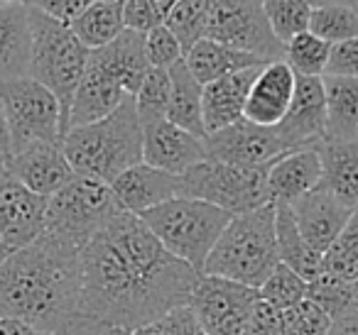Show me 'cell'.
I'll list each match as a JSON object with an SVG mask.
<instances>
[{"label":"cell","instance_id":"cell-7","mask_svg":"<svg viewBox=\"0 0 358 335\" xmlns=\"http://www.w3.org/2000/svg\"><path fill=\"white\" fill-rule=\"evenodd\" d=\"M118 211L120 206L108 184L74 174L55 196L47 198L45 232L81 250Z\"/></svg>","mask_w":358,"mask_h":335},{"label":"cell","instance_id":"cell-22","mask_svg":"<svg viewBox=\"0 0 358 335\" xmlns=\"http://www.w3.org/2000/svg\"><path fill=\"white\" fill-rule=\"evenodd\" d=\"M89 61L113 76L128 96H135L150 69L145 57V35L123 30L113 42L91 52Z\"/></svg>","mask_w":358,"mask_h":335},{"label":"cell","instance_id":"cell-25","mask_svg":"<svg viewBox=\"0 0 358 335\" xmlns=\"http://www.w3.org/2000/svg\"><path fill=\"white\" fill-rule=\"evenodd\" d=\"M30 8L0 3V81L30 74Z\"/></svg>","mask_w":358,"mask_h":335},{"label":"cell","instance_id":"cell-13","mask_svg":"<svg viewBox=\"0 0 358 335\" xmlns=\"http://www.w3.org/2000/svg\"><path fill=\"white\" fill-rule=\"evenodd\" d=\"M206 157L243 169H263L280 154L289 152L275 128H263L241 118L238 123L209 133L204 137Z\"/></svg>","mask_w":358,"mask_h":335},{"label":"cell","instance_id":"cell-32","mask_svg":"<svg viewBox=\"0 0 358 335\" xmlns=\"http://www.w3.org/2000/svg\"><path fill=\"white\" fill-rule=\"evenodd\" d=\"M322 271H329L343 281L358 279V208L351 213L331 247L322 255Z\"/></svg>","mask_w":358,"mask_h":335},{"label":"cell","instance_id":"cell-1","mask_svg":"<svg viewBox=\"0 0 358 335\" xmlns=\"http://www.w3.org/2000/svg\"><path fill=\"white\" fill-rule=\"evenodd\" d=\"M199 276L164 250L140 216L118 211L81 247L79 315L133 333L189 304Z\"/></svg>","mask_w":358,"mask_h":335},{"label":"cell","instance_id":"cell-20","mask_svg":"<svg viewBox=\"0 0 358 335\" xmlns=\"http://www.w3.org/2000/svg\"><path fill=\"white\" fill-rule=\"evenodd\" d=\"M319 181H322V164L314 147L289 149L268 164L270 203L292 206L304 193L317 188Z\"/></svg>","mask_w":358,"mask_h":335},{"label":"cell","instance_id":"cell-27","mask_svg":"<svg viewBox=\"0 0 358 335\" xmlns=\"http://www.w3.org/2000/svg\"><path fill=\"white\" fill-rule=\"evenodd\" d=\"M169 71V103H167V120L179 125L187 133L196 137H206L204 113H201V91L204 86L192 76L185 59L177 61Z\"/></svg>","mask_w":358,"mask_h":335},{"label":"cell","instance_id":"cell-35","mask_svg":"<svg viewBox=\"0 0 358 335\" xmlns=\"http://www.w3.org/2000/svg\"><path fill=\"white\" fill-rule=\"evenodd\" d=\"M260 3H263L270 30L282 45H287L294 35L309 30L312 6L307 0H260Z\"/></svg>","mask_w":358,"mask_h":335},{"label":"cell","instance_id":"cell-31","mask_svg":"<svg viewBox=\"0 0 358 335\" xmlns=\"http://www.w3.org/2000/svg\"><path fill=\"white\" fill-rule=\"evenodd\" d=\"M211 0H177L164 15L162 25L172 32L182 45V52H189L199 40L206 37Z\"/></svg>","mask_w":358,"mask_h":335},{"label":"cell","instance_id":"cell-42","mask_svg":"<svg viewBox=\"0 0 358 335\" xmlns=\"http://www.w3.org/2000/svg\"><path fill=\"white\" fill-rule=\"evenodd\" d=\"M120 15H123L125 30L140 32V35H148L164 20L155 0H120Z\"/></svg>","mask_w":358,"mask_h":335},{"label":"cell","instance_id":"cell-50","mask_svg":"<svg viewBox=\"0 0 358 335\" xmlns=\"http://www.w3.org/2000/svg\"><path fill=\"white\" fill-rule=\"evenodd\" d=\"M309 6L317 8V6H346V8H353L358 13V0H307Z\"/></svg>","mask_w":358,"mask_h":335},{"label":"cell","instance_id":"cell-48","mask_svg":"<svg viewBox=\"0 0 358 335\" xmlns=\"http://www.w3.org/2000/svg\"><path fill=\"white\" fill-rule=\"evenodd\" d=\"M0 335H50V333H42V330H35L32 325L20 323V320L0 318Z\"/></svg>","mask_w":358,"mask_h":335},{"label":"cell","instance_id":"cell-54","mask_svg":"<svg viewBox=\"0 0 358 335\" xmlns=\"http://www.w3.org/2000/svg\"><path fill=\"white\" fill-rule=\"evenodd\" d=\"M6 157H8V154H3V152H0V167H3V164H6Z\"/></svg>","mask_w":358,"mask_h":335},{"label":"cell","instance_id":"cell-44","mask_svg":"<svg viewBox=\"0 0 358 335\" xmlns=\"http://www.w3.org/2000/svg\"><path fill=\"white\" fill-rule=\"evenodd\" d=\"M324 76H348V79H358V37L331 47V54H329V64H327Z\"/></svg>","mask_w":358,"mask_h":335},{"label":"cell","instance_id":"cell-40","mask_svg":"<svg viewBox=\"0 0 358 335\" xmlns=\"http://www.w3.org/2000/svg\"><path fill=\"white\" fill-rule=\"evenodd\" d=\"M145 57L155 69H172L177 61L185 59L179 40L164 25H157L145 35Z\"/></svg>","mask_w":358,"mask_h":335},{"label":"cell","instance_id":"cell-52","mask_svg":"<svg viewBox=\"0 0 358 335\" xmlns=\"http://www.w3.org/2000/svg\"><path fill=\"white\" fill-rule=\"evenodd\" d=\"M0 3H6V6H27V0H0Z\"/></svg>","mask_w":358,"mask_h":335},{"label":"cell","instance_id":"cell-49","mask_svg":"<svg viewBox=\"0 0 358 335\" xmlns=\"http://www.w3.org/2000/svg\"><path fill=\"white\" fill-rule=\"evenodd\" d=\"M0 152L10 154V133H8V120H6L3 103H0Z\"/></svg>","mask_w":358,"mask_h":335},{"label":"cell","instance_id":"cell-18","mask_svg":"<svg viewBox=\"0 0 358 335\" xmlns=\"http://www.w3.org/2000/svg\"><path fill=\"white\" fill-rule=\"evenodd\" d=\"M294 74L287 61H270L258 71L245 100L243 118L263 128H275L285 118L294 94Z\"/></svg>","mask_w":358,"mask_h":335},{"label":"cell","instance_id":"cell-26","mask_svg":"<svg viewBox=\"0 0 358 335\" xmlns=\"http://www.w3.org/2000/svg\"><path fill=\"white\" fill-rule=\"evenodd\" d=\"M185 64H187V69L192 71V76H194L201 86H206V84H211V81H219V79H224V76L234 74V71L263 66V61L253 54L231 50V47L221 45V42L204 37V40H199L185 54Z\"/></svg>","mask_w":358,"mask_h":335},{"label":"cell","instance_id":"cell-30","mask_svg":"<svg viewBox=\"0 0 358 335\" xmlns=\"http://www.w3.org/2000/svg\"><path fill=\"white\" fill-rule=\"evenodd\" d=\"M69 27L89 52L101 50L125 30L123 15H120V0H99L86 8L76 20H71Z\"/></svg>","mask_w":358,"mask_h":335},{"label":"cell","instance_id":"cell-16","mask_svg":"<svg viewBox=\"0 0 358 335\" xmlns=\"http://www.w3.org/2000/svg\"><path fill=\"white\" fill-rule=\"evenodd\" d=\"M6 172L20 181L27 191L42 198H50L74 177V169L66 162L62 144L35 142L30 147L6 157Z\"/></svg>","mask_w":358,"mask_h":335},{"label":"cell","instance_id":"cell-34","mask_svg":"<svg viewBox=\"0 0 358 335\" xmlns=\"http://www.w3.org/2000/svg\"><path fill=\"white\" fill-rule=\"evenodd\" d=\"M329 54H331V45L319 40L309 30L302 35H294L285 45V61L297 76H324Z\"/></svg>","mask_w":358,"mask_h":335},{"label":"cell","instance_id":"cell-15","mask_svg":"<svg viewBox=\"0 0 358 335\" xmlns=\"http://www.w3.org/2000/svg\"><path fill=\"white\" fill-rule=\"evenodd\" d=\"M204 159H209L204 137L187 133L167 118L143 125V162L150 167L179 177Z\"/></svg>","mask_w":358,"mask_h":335},{"label":"cell","instance_id":"cell-38","mask_svg":"<svg viewBox=\"0 0 358 335\" xmlns=\"http://www.w3.org/2000/svg\"><path fill=\"white\" fill-rule=\"evenodd\" d=\"M135 98V108H138L140 123H152V120L167 118V103H169V71L167 69H155L150 66L145 74L143 84H140Z\"/></svg>","mask_w":358,"mask_h":335},{"label":"cell","instance_id":"cell-36","mask_svg":"<svg viewBox=\"0 0 358 335\" xmlns=\"http://www.w3.org/2000/svg\"><path fill=\"white\" fill-rule=\"evenodd\" d=\"M307 286L309 281L304 276H299L297 271L280 262L268 274V279L258 286V296L263 301H268V304H273L275 308L287 311L302 299H307Z\"/></svg>","mask_w":358,"mask_h":335},{"label":"cell","instance_id":"cell-33","mask_svg":"<svg viewBox=\"0 0 358 335\" xmlns=\"http://www.w3.org/2000/svg\"><path fill=\"white\" fill-rule=\"evenodd\" d=\"M309 32L331 47L341 45V42H348V40H356L358 13L346 6H317V8H312Z\"/></svg>","mask_w":358,"mask_h":335},{"label":"cell","instance_id":"cell-19","mask_svg":"<svg viewBox=\"0 0 358 335\" xmlns=\"http://www.w3.org/2000/svg\"><path fill=\"white\" fill-rule=\"evenodd\" d=\"M177 184L179 179L174 174H167L162 169H155L150 164L140 162L135 167L125 169L108 186L120 211L140 216V213L177 196Z\"/></svg>","mask_w":358,"mask_h":335},{"label":"cell","instance_id":"cell-4","mask_svg":"<svg viewBox=\"0 0 358 335\" xmlns=\"http://www.w3.org/2000/svg\"><path fill=\"white\" fill-rule=\"evenodd\" d=\"M278 265L275 206L268 203L231 218L216 240L214 250L206 257L201 274L224 276V279L258 289Z\"/></svg>","mask_w":358,"mask_h":335},{"label":"cell","instance_id":"cell-41","mask_svg":"<svg viewBox=\"0 0 358 335\" xmlns=\"http://www.w3.org/2000/svg\"><path fill=\"white\" fill-rule=\"evenodd\" d=\"M130 335H204V333H201L189 306H179V308L164 313L162 318L135 328Z\"/></svg>","mask_w":358,"mask_h":335},{"label":"cell","instance_id":"cell-5","mask_svg":"<svg viewBox=\"0 0 358 335\" xmlns=\"http://www.w3.org/2000/svg\"><path fill=\"white\" fill-rule=\"evenodd\" d=\"M229 211L204 203L199 198L174 196L150 211L140 213V221L174 257L201 274L206 257L231 221Z\"/></svg>","mask_w":358,"mask_h":335},{"label":"cell","instance_id":"cell-24","mask_svg":"<svg viewBox=\"0 0 358 335\" xmlns=\"http://www.w3.org/2000/svg\"><path fill=\"white\" fill-rule=\"evenodd\" d=\"M322 164V186L343 203L358 206V140L322 137L314 144Z\"/></svg>","mask_w":358,"mask_h":335},{"label":"cell","instance_id":"cell-39","mask_svg":"<svg viewBox=\"0 0 358 335\" xmlns=\"http://www.w3.org/2000/svg\"><path fill=\"white\" fill-rule=\"evenodd\" d=\"M285 335H329L331 315L312 299H302L292 308L282 311Z\"/></svg>","mask_w":358,"mask_h":335},{"label":"cell","instance_id":"cell-10","mask_svg":"<svg viewBox=\"0 0 358 335\" xmlns=\"http://www.w3.org/2000/svg\"><path fill=\"white\" fill-rule=\"evenodd\" d=\"M206 37L258 57L263 64L285 59V45L270 30L260 0H211Z\"/></svg>","mask_w":358,"mask_h":335},{"label":"cell","instance_id":"cell-23","mask_svg":"<svg viewBox=\"0 0 358 335\" xmlns=\"http://www.w3.org/2000/svg\"><path fill=\"white\" fill-rule=\"evenodd\" d=\"M128 98L120 84L103 69L96 64H86V71L81 76V84L74 94L69 108V118H66V130L81 128V125L96 123V120L110 115L123 100Z\"/></svg>","mask_w":358,"mask_h":335},{"label":"cell","instance_id":"cell-14","mask_svg":"<svg viewBox=\"0 0 358 335\" xmlns=\"http://www.w3.org/2000/svg\"><path fill=\"white\" fill-rule=\"evenodd\" d=\"M275 133L287 149L314 147L327 135V100L322 76H297L294 94Z\"/></svg>","mask_w":358,"mask_h":335},{"label":"cell","instance_id":"cell-9","mask_svg":"<svg viewBox=\"0 0 358 335\" xmlns=\"http://www.w3.org/2000/svg\"><path fill=\"white\" fill-rule=\"evenodd\" d=\"M0 103L10 133V154L35 142L62 144L64 128L59 100L40 81L30 76L0 81Z\"/></svg>","mask_w":358,"mask_h":335},{"label":"cell","instance_id":"cell-45","mask_svg":"<svg viewBox=\"0 0 358 335\" xmlns=\"http://www.w3.org/2000/svg\"><path fill=\"white\" fill-rule=\"evenodd\" d=\"M99 0H27V6L35 10L45 13V15L55 17V20L69 25L71 20L81 15L89 6H94Z\"/></svg>","mask_w":358,"mask_h":335},{"label":"cell","instance_id":"cell-2","mask_svg":"<svg viewBox=\"0 0 358 335\" xmlns=\"http://www.w3.org/2000/svg\"><path fill=\"white\" fill-rule=\"evenodd\" d=\"M81 250L42 232L0 265V318L57 333L79 315Z\"/></svg>","mask_w":358,"mask_h":335},{"label":"cell","instance_id":"cell-29","mask_svg":"<svg viewBox=\"0 0 358 335\" xmlns=\"http://www.w3.org/2000/svg\"><path fill=\"white\" fill-rule=\"evenodd\" d=\"M275 206V240H278V257L282 265L294 269L299 276L312 281L314 276L322 271V257L307 245V240L299 232L297 223H294L292 208L289 206Z\"/></svg>","mask_w":358,"mask_h":335},{"label":"cell","instance_id":"cell-43","mask_svg":"<svg viewBox=\"0 0 358 335\" xmlns=\"http://www.w3.org/2000/svg\"><path fill=\"white\" fill-rule=\"evenodd\" d=\"M241 335H285L282 323V311L275 308L273 304L258 299L250 311L248 320H245Z\"/></svg>","mask_w":358,"mask_h":335},{"label":"cell","instance_id":"cell-53","mask_svg":"<svg viewBox=\"0 0 358 335\" xmlns=\"http://www.w3.org/2000/svg\"><path fill=\"white\" fill-rule=\"evenodd\" d=\"M351 284H353V301H356V308H358V279L351 281Z\"/></svg>","mask_w":358,"mask_h":335},{"label":"cell","instance_id":"cell-51","mask_svg":"<svg viewBox=\"0 0 358 335\" xmlns=\"http://www.w3.org/2000/svg\"><path fill=\"white\" fill-rule=\"evenodd\" d=\"M155 3H157V8L162 10V15H167V10L177 3V0H155Z\"/></svg>","mask_w":358,"mask_h":335},{"label":"cell","instance_id":"cell-11","mask_svg":"<svg viewBox=\"0 0 358 335\" xmlns=\"http://www.w3.org/2000/svg\"><path fill=\"white\" fill-rule=\"evenodd\" d=\"M258 299V289L253 286L224 276L201 274L187 306L204 335H241Z\"/></svg>","mask_w":358,"mask_h":335},{"label":"cell","instance_id":"cell-46","mask_svg":"<svg viewBox=\"0 0 358 335\" xmlns=\"http://www.w3.org/2000/svg\"><path fill=\"white\" fill-rule=\"evenodd\" d=\"M52 335H130V333L123 328H115L110 323H103V320L89 318V315H76L74 320H69L64 328H59Z\"/></svg>","mask_w":358,"mask_h":335},{"label":"cell","instance_id":"cell-28","mask_svg":"<svg viewBox=\"0 0 358 335\" xmlns=\"http://www.w3.org/2000/svg\"><path fill=\"white\" fill-rule=\"evenodd\" d=\"M327 100V135L331 140H358V79L322 76Z\"/></svg>","mask_w":358,"mask_h":335},{"label":"cell","instance_id":"cell-3","mask_svg":"<svg viewBox=\"0 0 358 335\" xmlns=\"http://www.w3.org/2000/svg\"><path fill=\"white\" fill-rule=\"evenodd\" d=\"M62 152L76 174L103 184L143 162V123L133 96L106 118L66 130Z\"/></svg>","mask_w":358,"mask_h":335},{"label":"cell","instance_id":"cell-37","mask_svg":"<svg viewBox=\"0 0 358 335\" xmlns=\"http://www.w3.org/2000/svg\"><path fill=\"white\" fill-rule=\"evenodd\" d=\"M307 299H312L317 306H322V308L331 315V320L356 308V301H353V284L329 274V271H319V274L309 281Z\"/></svg>","mask_w":358,"mask_h":335},{"label":"cell","instance_id":"cell-6","mask_svg":"<svg viewBox=\"0 0 358 335\" xmlns=\"http://www.w3.org/2000/svg\"><path fill=\"white\" fill-rule=\"evenodd\" d=\"M30 30L32 54L27 76L40 81L57 96L62 108V128L66 135V118H69L71 100H74V94L81 84L91 52L81 45L69 25L35 10V8H30Z\"/></svg>","mask_w":358,"mask_h":335},{"label":"cell","instance_id":"cell-8","mask_svg":"<svg viewBox=\"0 0 358 335\" xmlns=\"http://www.w3.org/2000/svg\"><path fill=\"white\" fill-rule=\"evenodd\" d=\"M177 179V196L199 198L221 211H229L231 216L255 211L270 203L268 167L243 169L216 159H204Z\"/></svg>","mask_w":358,"mask_h":335},{"label":"cell","instance_id":"cell-21","mask_svg":"<svg viewBox=\"0 0 358 335\" xmlns=\"http://www.w3.org/2000/svg\"><path fill=\"white\" fill-rule=\"evenodd\" d=\"M263 66L234 71V74L204 86V91H201V113H204L206 135L216 133L221 128H229V125L238 123L243 118L250 86H253L255 76Z\"/></svg>","mask_w":358,"mask_h":335},{"label":"cell","instance_id":"cell-55","mask_svg":"<svg viewBox=\"0 0 358 335\" xmlns=\"http://www.w3.org/2000/svg\"><path fill=\"white\" fill-rule=\"evenodd\" d=\"M356 208H358V206H356Z\"/></svg>","mask_w":358,"mask_h":335},{"label":"cell","instance_id":"cell-47","mask_svg":"<svg viewBox=\"0 0 358 335\" xmlns=\"http://www.w3.org/2000/svg\"><path fill=\"white\" fill-rule=\"evenodd\" d=\"M329 335H358V308L334 318Z\"/></svg>","mask_w":358,"mask_h":335},{"label":"cell","instance_id":"cell-12","mask_svg":"<svg viewBox=\"0 0 358 335\" xmlns=\"http://www.w3.org/2000/svg\"><path fill=\"white\" fill-rule=\"evenodd\" d=\"M47 198L27 191L0 167V265L45 232Z\"/></svg>","mask_w":358,"mask_h":335},{"label":"cell","instance_id":"cell-17","mask_svg":"<svg viewBox=\"0 0 358 335\" xmlns=\"http://www.w3.org/2000/svg\"><path fill=\"white\" fill-rule=\"evenodd\" d=\"M289 208H292L294 223H297L302 237L319 257L331 247V242L343 230L351 213L356 211L353 206L343 203L338 196H334L329 188H324L322 184L309 193H304Z\"/></svg>","mask_w":358,"mask_h":335}]
</instances>
